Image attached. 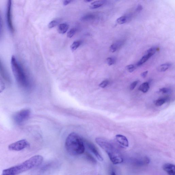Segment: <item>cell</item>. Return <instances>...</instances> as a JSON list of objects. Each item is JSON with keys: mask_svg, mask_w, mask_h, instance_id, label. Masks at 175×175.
Segmentation results:
<instances>
[{"mask_svg": "<svg viewBox=\"0 0 175 175\" xmlns=\"http://www.w3.org/2000/svg\"><path fill=\"white\" fill-rule=\"evenodd\" d=\"M43 160L41 155L33 156L21 164L4 170L1 175H16L22 173L40 165Z\"/></svg>", "mask_w": 175, "mask_h": 175, "instance_id": "6da1fadb", "label": "cell"}, {"mask_svg": "<svg viewBox=\"0 0 175 175\" xmlns=\"http://www.w3.org/2000/svg\"><path fill=\"white\" fill-rule=\"evenodd\" d=\"M65 147L66 151L70 155H82L85 151L84 139L75 133H71L67 137Z\"/></svg>", "mask_w": 175, "mask_h": 175, "instance_id": "7a4b0ae2", "label": "cell"}, {"mask_svg": "<svg viewBox=\"0 0 175 175\" xmlns=\"http://www.w3.org/2000/svg\"><path fill=\"white\" fill-rule=\"evenodd\" d=\"M95 141L107 154L112 163L115 164H119L123 162L122 154L109 141L101 137H97L95 139Z\"/></svg>", "mask_w": 175, "mask_h": 175, "instance_id": "3957f363", "label": "cell"}, {"mask_svg": "<svg viewBox=\"0 0 175 175\" xmlns=\"http://www.w3.org/2000/svg\"><path fill=\"white\" fill-rule=\"evenodd\" d=\"M11 65L14 75L19 86L24 89H30L31 85L28 76L14 56L11 58Z\"/></svg>", "mask_w": 175, "mask_h": 175, "instance_id": "277c9868", "label": "cell"}, {"mask_svg": "<svg viewBox=\"0 0 175 175\" xmlns=\"http://www.w3.org/2000/svg\"><path fill=\"white\" fill-rule=\"evenodd\" d=\"M31 111L28 109H23L16 112L13 116L14 122L18 125L22 124L30 117Z\"/></svg>", "mask_w": 175, "mask_h": 175, "instance_id": "5b68a950", "label": "cell"}, {"mask_svg": "<svg viewBox=\"0 0 175 175\" xmlns=\"http://www.w3.org/2000/svg\"><path fill=\"white\" fill-rule=\"evenodd\" d=\"M29 143L26 139H22L10 144L8 147L10 150L20 151L28 146Z\"/></svg>", "mask_w": 175, "mask_h": 175, "instance_id": "8992f818", "label": "cell"}, {"mask_svg": "<svg viewBox=\"0 0 175 175\" xmlns=\"http://www.w3.org/2000/svg\"><path fill=\"white\" fill-rule=\"evenodd\" d=\"M12 1H8L7 12H6V18L8 28L11 33H14V28L12 22Z\"/></svg>", "mask_w": 175, "mask_h": 175, "instance_id": "52a82bcc", "label": "cell"}, {"mask_svg": "<svg viewBox=\"0 0 175 175\" xmlns=\"http://www.w3.org/2000/svg\"><path fill=\"white\" fill-rule=\"evenodd\" d=\"M84 142L85 145L86 146L88 149L95 155L97 159L100 161H103V158L99 153V152L98 151L95 145L93 144L92 143L86 140H84Z\"/></svg>", "mask_w": 175, "mask_h": 175, "instance_id": "ba28073f", "label": "cell"}, {"mask_svg": "<svg viewBox=\"0 0 175 175\" xmlns=\"http://www.w3.org/2000/svg\"><path fill=\"white\" fill-rule=\"evenodd\" d=\"M116 140L118 143L122 146L125 147H129V142L126 137L121 134H117L116 135Z\"/></svg>", "mask_w": 175, "mask_h": 175, "instance_id": "9c48e42d", "label": "cell"}, {"mask_svg": "<svg viewBox=\"0 0 175 175\" xmlns=\"http://www.w3.org/2000/svg\"><path fill=\"white\" fill-rule=\"evenodd\" d=\"M162 168L168 175H175V166L174 164L166 163L164 164Z\"/></svg>", "mask_w": 175, "mask_h": 175, "instance_id": "30bf717a", "label": "cell"}, {"mask_svg": "<svg viewBox=\"0 0 175 175\" xmlns=\"http://www.w3.org/2000/svg\"><path fill=\"white\" fill-rule=\"evenodd\" d=\"M0 74L4 80L8 83H10V79L8 73L5 69L3 63L0 60Z\"/></svg>", "mask_w": 175, "mask_h": 175, "instance_id": "8fae6325", "label": "cell"}, {"mask_svg": "<svg viewBox=\"0 0 175 175\" xmlns=\"http://www.w3.org/2000/svg\"><path fill=\"white\" fill-rule=\"evenodd\" d=\"M105 1H97L93 2L91 4L90 8L91 9H96L102 7L106 3Z\"/></svg>", "mask_w": 175, "mask_h": 175, "instance_id": "7c38bea8", "label": "cell"}, {"mask_svg": "<svg viewBox=\"0 0 175 175\" xmlns=\"http://www.w3.org/2000/svg\"><path fill=\"white\" fill-rule=\"evenodd\" d=\"M69 28L68 25L66 23L60 24L58 26V31L60 34H65L68 31Z\"/></svg>", "mask_w": 175, "mask_h": 175, "instance_id": "4fadbf2b", "label": "cell"}, {"mask_svg": "<svg viewBox=\"0 0 175 175\" xmlns=\"http://www.w3.org/2000/svg\"><path fill=\"white\" fill-rule=\"evenodd\" d=\"M153 55H152L150 54L147 53L146 55L143 56L141 58V59L139 60V61L137 62V66H140L142 65L143 64L145 63Z\"/></svg>", "mask_w": 175, "mask_h": 175, "instance_id": "5bb4252c", "label": "cell"}, {"mask_svg": "<svg viewBox=\"0 0 175 175\" xmlns=\"http://www.w3.org/2000/svg\"><path fill=\"white\" fill-rule=\"evenodd\" d=\"M123 42L122 41H118L112 44L110 47V51L112 53H114L118 48H119L122 45Z\"/></svg>", "mask_w": 175, "mask_h": 175, "instance_id": "9a60e30c", "label": "cell"}, {"mask_svg": "<svg viewBox=\"0 0 175 175\" xmlns=\"http://www.w3.org/2000/svg\"><path fill=\"white\" fill-rule=\"evenodd\" d=\"M171 66V64L169 63H166L161 64L158 68V70L160 72H164L168 70L170 66Z\"/></svg>", "mask_w": 175, "mask_h": 175, "instance_id": "2e32d148", "label": "cell"}, {"mask_svg": "<svg viewBox=\"0 0 175 175\" xmlns=\"http://www.w3.org/2000/svg\"><path fill=\"white\" fill-rule=\"evenodd\" d=\"M149 83L147 82L144 83L139 87V90L143 93H146L149 90Z\"/></svg>", "mask_w": 175, "mask_h": 175, "instance_id": "e0dca14e", "label": "cell"}, {"mask_svg": "<svg viewBox=\"0 0 175 175\" xmlns=\"http://www.w3.org/2000/svg\"><path fill=\"white\" fill-rule=\"evenodd\" d=\"M168 99L166 98H160L156 100L154 103L156 106L160 107L163 105L167 101Z\"/></svg>", "mask_w": 175, "mask_h": 175, "instance_id": "ac0fdd59", "label": "cell"}, {"mask_svg": "<svg viewBox=\"0 0 175 175\" xmlns=\"http://www.w3.org/2000/svg\"><path fill=\"white\" fill-rule=\"evenodd\" d=\"M128 20V18L127 16H122L117 19L116 22L119 24H122L127 22Z\"/></svg>", "mask_w": 175, "mask_h": 175, "instance_id": "d6986e66", "label": "cell"}, {"mask_svg": "<svg viewBox=\"0 0 175 175\" xmlns=\"http://www.w3.org/2000/svg\"><path fill=\"white\" fill-rule=\"evenodd\" d=\"M95 16L93 14H87L82 16L80 18V20L82 21H88L94 19Z\"/></svg>", "mask_w": 175, "mask_h": 175, "instance_id": "ffe728a7", "label": "cell"}, {"mask_svg": "<svg viewBox=\"0 0 175 175\" xmlns=\"http://www.w3.org/2000/svg\"><path fill=\"white\" fill-rule=\"evenodd\" d=\"M81 41H75L70 46V49L72 51H74L78 48L81 45Z\"/></svg>", "mask_w": 175, "mask_h": 175, "instance_id": "44dd1931", "label": "cell"}, {"mask_svg": "<svg viewBox=\"0 0 175 175\" xmlns=\"http://www.w3.org/2000/svg\"><path fill=\"white\" fill-rule=\"evenodd\" d=\"M3 20H2L1 14L0 13V39L3 36Z\"/></svg>", "mask_w": 175, "mask_h": 175, "instance_id": "7402d4cb", "label": "cell"}, {"mask_svg": "<svg viewBox=\"0 0 175 175\" xmlns=\"http://www.w3.org/2000/svg\"><path fill=\"white\" fill-rule=\"evenodd\" d=\"M76 29L75 28H72L68 31L67 33V36L69 38H71L76 32Z\"/></svg>", "mask_w": 175, "mask_h": 175, "instance_id": "603a6c76", "label": "cell"}, {"mask_svg": "<svg viewBox=\"0 0 175 175\" xmlns=\"http://www.w3.org/2000/svg\"><path fill=\"white\" fill-rule=\"evenodd\" d=\"M58 21L57 20H53L52 21H51L48 24V27L49 28H54L55 26L57 25L58 24Z\"/></svg>", "mask_w": 175, "mask_h": 175, "instance_id": "cb8c5ba5", "label": "cell"}, {"mask_svg": "<svg viewBox=\"0 0 175 175\" xmlns=\"http://www.w3.org/2000/svg\"><path fill=\"white\" fill-rule=\"evenodd\" d=\"M126 68L129 72L132 73L136 69L135 66L133 64H130L126 67Z\"/></svg>", "mask_w": 175, "mask_h": 175, "instance_id": "d4e9b609", "label": "cell"}, {"mask_svg": "<svg viewBox=\"0 0 175 175\" xmlns=\"http://www.w3.org/2000/svg\"><path fill=\"white\" fill-rule=\"evenodd\" d=\"M159 91V92L164 94H168L171 92V90L170 89L166 88L160 89Z\"/></svg>", "mask_w": 175, "mask_h": 175, "instance_id": "484cf974", "label": "cell"}, {"mask_svg": "<svg viewBox=\"0 0 175 175\" xmlns=\"http://www.w3.org/2000/svg\"><path fill=\"white\" fill-rule=\"evenodd\" d=\"M107 62L108 65L111 66L115 63V60L113 58H108L107 59Z\"/></svg>", "mask_w": 175, "mask_h": 175, "instance_id": "4316f807", "label": "cell"}, {"mask_svg": "<svg viewBox=\"0 0 175 175\" xmlns=\"http://www.w3.org/2000/svg\"><path fill=\"white\" fill-rule=\"evenodd\" d=\"M5 88V83L4 82L1 78H0V93L3 92Z\"/></svg>", "mask_w": 175, "mask_h": 175, "instance_id": "83f0119b", "label": "cell"}, {"mask_svg": "<svg viewBox=\"0 0 175 175\" xmlns=\"http://www.w3.org/2000/svg\"><path fill=\"white\" fill-rule=\"evenodd\" d=\"M109 81L107 80H104L100 84L99 86L102 88H105L109 85Z\"/></svg>", "mask_w": 175, "mask_h": 175, "instance_id": "f1b7e54d", "label": "cell"}, {"mask_svg": "<svg viewBox=\"0 0 175 175\" xmlns=\"http://www.w3.org/2000/svg\"><path fill=\"white\" fill-rule=\"evenodd\" d=\"M156 48L155 47H153L149 49L147 51V53L151 54L153 55L156 53Z\"/></svg>", "mask_w": 175, "mask_h": 175, "instance_id": "f546056e", "label": "cell"}, {"mask_svg": "<svg viewBox=\"0 0 175 175\" xmlns=\"http://www.w3.org/2000/svg\"><path fill=\"white\" fill-rule=\"evenodd\" d=\"M138 81H135L131 83L130 86V89L131 90H132L134 89L135 87H136L137 85L138 84Z\"/></svg>", "mask_w": 175, "mask_h": 175, "instance_id": "4dcf8cb0", "label": "cell"}, {"mask_svg": "<svg viewBox=\"0 0 175 175\" xmlns=\"http://www.w3.org/2000/svg\"><path fill=\"white\" fill-rule=\"evenodd\" d=\"M143 6L140 5V4H139V5H137L136 10L137 12L141 11L143 9Z\"/></svg>", "mask_w": 175, "mask_h": 175, "instance_id": "1f68e13d", "label": "cell"}, {"mask_svg": "<svg viewBox=\"0 0 175 175\" xmlns=\"http://www.w3.org/2000/svg\"><path fill=\"white\" fill-rule=\"evenodd\" d=\"M148 73V71H145L142 73L141 75V76L142 77V78H145L147 76Z\"/></svg>", "mask_w": 175, "mask_h": 175, "instance_id": "d6a6232c", "label": "cell"}, {"mask_svg": "<svg viewBox=\"0 0 175 175\" xmlns=\"http://www.w3.org/2000/svg\"><path fill=\"white\" fill-rule=\"evenodd\" d=\"M72 2L71 1H69V0H66V1H64L63 2V4L64 6H66L68 5Z\"/></svg>", "mask_w": 175, "mask_h": 175, "instance_id": "836d02e7", "label": "cell"}, {"mask_svg": "<svg viewBox=\"0 0 175 175\" xmlns=\"http://www.w3.org/2000/svg\"><path fill=\"white\" fill-rule=\"evenodd\" d=\"M111 175H116V174L114 171H112L111 173Z\"/></svg>", "mask_w": 175, "mask_h": 175, "instance_id": "e575fe53", "label": "cell"}, {"mask_svg": "<svg viewBox=\"0 0 175 175\" xmlns=\"http://www.w3.org/2000/svg\"><path fill=\"white\" fill-rule=\"evenodd\" d=\"M91 1H91V0H90V1H89V0H86V1H86V2H91Z\"/></svg>", "mask_w": 175, "mask_h": 175, "instance_id": "d590c367", "label": "cell"}]
</instances>
